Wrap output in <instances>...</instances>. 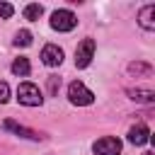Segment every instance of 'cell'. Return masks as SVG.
Instances as JSON below:
<instances>
[{"label": "cell", "mask_w": 155, "mask_h": 155, "mask_svg": "<svg viewBox=\"0 0 155 155\" xmlns=\"http://www.w3.org/2000/svg\"><path fill=\"white\" fill-rule=\"evenodd\" d=\"M128 97L133 102H143V104H153L155 102V92L153 90H128Z\"/></svg>", "instance_id": "11"}, {"label": "cell", "mask_w": 155, "mask_h": 155, "mask_svg": "<svg viewBox=\"0 0 155 155\" xmlns=\"http://www.w3.org/2000/svg\"><path fill=\"white\" fill-rule=\"evenodd\" d=\"M12 12H15V7H12L10 2H0V19H7V17H12Z\"/></svg>", "instance_id": "15"}, {"label": "cell", "mask_w": 155, "mask_h": 155, "mask_svg": "<svg viewBox=\"0 0 155 155\" xmlns=\"http://www.w3.org/2000/svg\"><path fill=\"white\" fill-rule=\"evenodd\" d=\"M75 24H78V17L70 10H56L51 15V27L56 31H70V29H75Z\"/></svg>", "instance_id": "3"}, {"label": "cell", "mask_w": 155, "mask_h": 155, "mask_svg": "<svg viewBox=\"0 0 155 155\" xmlns=\"http://www.w3.org/2000/svg\"><path fill=\"white\" fill-rule=\"evenodd\" d=\"M58 85H61V78H48V92H51V94H56Z\"/></svg>", "instance_id": "17"}, {"label": "cell", "mask_w": 155, "mask_h": 155, "mask_svg": "<svg viewBox=\"0 0 155 155\" xmlns=\"http://www.w3.org/2000/svg\"><path fill=\"white\" fill-rule=\"evenodd\" d=\"M143 155H153V153H143Z\"/></svg>", "instance_id": "18"}, {"label": "cell", "mask_w": 155, "mask_h": 155, "mask_svg": "<svg viewBox=\"0 0 155 155\" xmlns=\"http://www.w3.org/2000/svg\"><path fill=\"white\" fill-rule=\"evenodd\" d=\"M10 70H12L15 75H19V78H27V75L31 73V65H29V58H24V56H19V58H15V61H12V65H10Z\"/></svg>", "instance_id": "10"}, {"label": "cell", "mask_w": 155, "mask_h": 155, "mask_svg": "<svg viewBox=\"0 0 155 155\" xmlns=\"http://www.w3.org/2000/svg\"><path fill=\"white\" fill-rule=\"evenodd\" d=\"M10 99V85L7 82H0V104H5Z\"/></svg>", "instance_id": "16"}, {"label": "cell", "mask_w": 155, "mask_h": 155, "mask_svg": "<svg viewBox=\"0 0 155 155\" xmlns=\"http://www.w3.org/2000/svg\"><path fill=\"white\" fill-rule=\"evenodd\" d=\"M68 99H70L73 104H78V107H87V104L94 102V92L87 90L80 80H75V82L68 85Z\"/></svg>", "instance_id": "2"}, {"label": "cell", "mask_w": 155, "mask_h": 155, "mask_svg": "<svg viewBox=\"0 0 155 155\" xmlns=\"http://www.w3.org/2000/svg\"><path fill=\"white\" fill-rule=\"evenodd\" d=\"M17 99H19V104H24V107H41L44 94H41V90H39L34 82H19V87H17Z\"/></svg>", "instance_id": "1"}, {"label": "cell", "mask_w": 155, "mask_h": 155, "mask_svg": "<svg viewBox=\"0 0 155 155\" xmlns=\"http://www.w3.org/2000/svg\"><path fill=\"white\" fill-rule=\"evenodd\" d=\"M41 61H44V65H48V68H58V65L63 63V48L56 46V44H46L44 51H41Z\"/></svg>", "instance_id": "6"}, {"label": "cell", "mask_w": 155, "mask_h": 155, "mask_svg": "<svg viewBox=\"0 0 155 155\" xmlns=\"http://www.w3.org/2000/svg\"><path fill=\"white\" fill-rule=\"evenodd\" d=\"M92 150H94V155H119L121 153V140L114 138V136H104V138L94 140Z\"/></svg>", "instance_id": "5"}, {"label": "cell", "mask_w": 155, "mask_h": 155, "mask_svg": "<svg viewBox=\"0 0 155 155\" xmlns=\"http://www.w3.org/2000/svg\"><path fill=\"white\" fill-rule=\"evenodd\" d=\"M128 73H136V75H150L153 68H150L148 63H131V65H128Z\"/></svg>", "instance_id": "14"}, {"label": "cell", "mask_w": 155, "mask_h": 155, "mask_svg": "<svg viewBox=\"0 0 155 155\" xmlns=\"http://www.w3.org/2000/svg\"><path fill=\"white\" fill-rule=\"evenodd\" d=\"M41 15H44V7L39 2H31V5L24 7V19H29V22H36Z\"/></svg>", "instance_id": "12"}, {"label": "cell", "mask_w": 155, "mask_h": 155, "mask_svg": "<svg viewBox=\"0 0 155 155\" xmlns=\"http://www.w3.org/2000/svg\"><path fill=\"white\" fill-rule=\"evenodd\" d=\"M148 140H150V131H148L145 124L131 126V131H128V143H133V145H145Z\"/></svg>", "instance_id": "8"}, {"label": "cell", "mask_w": 155, "mask_h": 155, "mask_svg": "<svg viewBox=\"0 0 155 155\" xmlns=\"http://www.w3.org/2000/svg\"><path fill=\"white\" fill-rule=\"evenodd\" d=\"M94 58V39H82L75 48V65L78 68H87Z\"/></svg>", "instance_id": "4"}, {"label": "cell", "mask_w": 155, "mask_h": 155, "mask_svg": "<svg viewBox=\"0 0 155 155\" xmlns=\"http://www.w3.org/2000/svg\"><path fill=\"white\" fill-rule=\"evenodd\" d=\"M138 24L145 29V31H153L155 29V5H145L138 15Z\"/></svg>", "instance_id": "9"}, {"label": "cell", "mask_w": 155, "mask_h": 155, "mask_svg": "<svg viewBox=\"0 0 155 155\" xmlns=\"http://www.w3.org/2000/svg\"><path fill=\"white\" fill-rule=\"evenodd\" d=\"M29 44H31V31H29V29H19V31L15 34V46H22V48H24V46H29Z\"/></svg>", "instance_id": "13"}, {"label": "cell", "mask_w": 155, "mask_h": 155, "mask_svg": "<svg viewBox=\"0 0 155 155\" xmlns=\"http://www.w3.org/2000/svg\"><path fill=\"white\" fill-rule=\"evenodd\" d=\"M2 128H5V131H12V133H15V136H19V138H29V140H41V138H44L39 131H31V128H27V126H22V124L12 121V119L2 121Z\"/></svg>", "instance_id": "7"}]
</instances>
